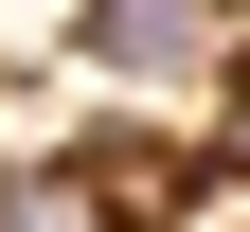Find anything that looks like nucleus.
Returning a JSON list of instances; mask_svg holds the SVG:
<instances>
[{
  "label": "nucleus",
  "instance_id": "nucleus-1",
  "mask_svg": "<svg viewBox=\"0 0 250 232\" xmlns=\"http://www.w3.org/2000/svg\"><path fill=\"white\" fill-rule=\"evenodd\" d=\"M89 54H107L125 89H197L214 54H232V0H89Z\"/></svg>",
  "mask_w": 250,
  "mask_h": 232
},
{
  "label": "nucleus",
  "instance_id": "nucleus-2",
  "mask_svg": "<svg viewBox=\"0 0 250 232\" xmlns=\"http://www.w3.org/2000/svg\"><path fill=\"white\" fill-rule=\"evenodd\" d=\"M0 232H89V214H72V196H0Z\"/></svg>",
  "mask_w": 250,
  "mask_h": 232
}]
</instances>
